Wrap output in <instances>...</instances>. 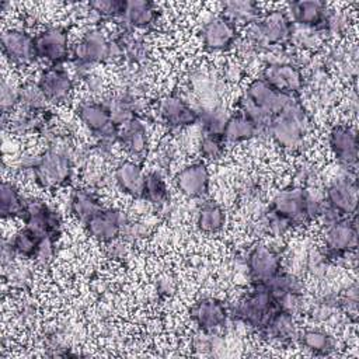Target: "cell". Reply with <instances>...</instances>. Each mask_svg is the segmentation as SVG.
Here are the masks:
<instances>
[{
  "label": "cell",
  "instance_id": "obj_24",
  "mask_svg": "<svg viewBox=\"0 0 359 359\" xmlns=\"http://www.w3.org/2000/svg\"><path fill=\"white\" fill-rule=\"evenodd\" d=\"M118 142L123 147V150L135 158V161H143L147 149H149V137L147 129L140 118H135L121 126Z\"/></svg>",
  "mask_w": 359,
  "mask_h": 359
},
{
  "label": "cell",
  "instance_id": "obj_15",
  "mask_svg": "<svg viewBox=\"0 0 359 359\" xmlns=\"http://www.w3.org/2000/svg\"><path fill=\"white\" fill-rule=\"evenodd\" d=\"M22 222L25 227L42 237H52L55 240H59L60 237L62 216L42 201L28 199Z\"/></svg>",
  "mask_w": 359,
  "mask_h": 359
},
{
  "label": "cell",
  "instance_id": "obj_32",
  "mask_svg": "<svg viewBox=\"0 0 359 359\" xmlns=\"http://www.w3.org/2000/svg\"><path fill=\"white\" fill-rule=\"evenodd\" d=\"M222 15L230 20L237 28L240 25L248 27L261 17L259 6L251 0H233L223 4Z\"/></svg>",
  "mask_w": 359,
  "mask_h": 359
},
{
  "label": "cell",
  "instance_id": "obj_7",
  "mask_svg": "<svg viewBox=\"0 0 359 359\" xmlns=\"http://www.w3.org/2000/svg\"><path fill=\"white\" fill-rule=\"evenodd\" d=\"M324 231V251L321 252L325 261H337L353 252L358 247V224L356 216L341 217L327 226Z\"/></svg>",
  "mask_w": 359,
  "mask_h": 359
},
{
  "label": "cell",
  "instance_id": "obj_25",
  "mask_svg": "<svg viewBox=\"0 0 359 359\" xmlns=\"http://www.w3.org/2000/svg\"><path fill=\"white\" fill-rule=\"evenodd\" d=\"M114 180L123 194L136 199H142L146 172L143 171L139 161L122 160L115 167Z\"/></svg>",
  "mask_w": 359,
  "mask_h": 359
},
{
  "label": "cell",
  "instance_id": "obj_12",
  "mask_svg": "<svg viewBox=\"0 0 359 359\" xmlns=\"http://www.w3.org/2000/svg\"><path fill=\"white\" fill-rule=\"evenodd\" d=\"M247 273L252 285L266 283L282 272L280 252L266 244H255L245 257Z\"/></svg>",
  "mask_w": 359,
  "mask_h": 359
},
{
  "label": "cell",
  "instance_id": "obj_35",
  "mask_svg": "<svg viewBox=\"0 0 359 359\" xmlns=\"http://www.w3.org/2000/svg\"><path fill=\"white\" fill-rule=\"evenodd\" d=\"M48 98L42 93L41 87L38 83H24L20 86V93H18V107L31 112H42L46 111L48 108Z\"/></svg>",
  "mask_w": 359,
  "mask_h": 359
},
{
  "label": "cell",
  "instance_id": "obj_9",
  "mask_svg": "<svg viewBox=\"0 0 359 359\" xmlns=\"http://www.w3.org/2000/svg\"><path fill=\"white\" fill-rule=\"evenodd\" d=\"M358 192L356 171L346 170L327 185L323 195L324 203L341 217H352L358 210Z\"/></svg>",
  "mask_w": 359,
  "mask_h": 359
},
{
  "label": "cell",
  "instance_id": "obj_30",
  "mask_svg": "<svg viewBox=\"0 0 359 359\" xmlns=\"http://www.w3.org/2000/svg\"><path fill=\"white\" fill-rule=\"evenodd\" d=\"M296 341L306 351H309L317 356H330L337 349L334 337L320 328H309V330L299 332Z\"/></svg>",
  "mask_w": 359,
  "mask_h": 359
},
{
  "label": "cell",
  "instance_id": "obj_11",
  "mask_svg": "<svg viewBox=\"0 0 359 359\" xmlns=\"http://www.w3.org/2000/svg\"><path fill=\"white\" fill-rule=\"evenodd\" d=\"M261 79L289 95H300L304 87V74L300 65L287 59L271 60L264 67Z\"/></svg>",
  "mask_w": 359,
  "mask_h": 359
},
{
  "label": "cell",
  "instance_id": "obj_36",
  "mask_svg": "<svg viewBox=\"0 0 359 359\" xmlns=\"http://www.w3.org/2000/svg\"><path fill=\"white\" fill-rule=\"evenodd\" d=\"M88 13L93 14L97 20H119L125 1L123 0H97V1H90L87 4Z\"/></svg>",
  "mask_w": 359,
  "mask_h": 359
},
{
  "label": "cell",
  "instance_id": "obj_14",
  "mask_svg": "<svg viewBox=\"0 0 359 359\" xmlns=\"http://www.w3.org/2000/svg\"><path fill=\"white\" fill-rule=\"evenodd\" d=\"M129 222L128 216L115 208H102L84 224L86 231L98 243L109 244L122 236L123 227Z\"/></svg>",
  "mask_w": 359,
  "mask_h": 359
},
{
  "label": "cell",
  "instance_id": "obj_2",
  "mask_svg": "<svg viewBox=\"0 0 359 359\" xmlns=\"http://www.w3.org/2000/svg\"><path fill=\"white\" fill-rule=\"evenodd\" d=\"M29 171L34 182L42 189H57L72 182L74 165L67 147L53 143L39 156L29 158L22 164Z\"/></svg>",
  "mask_w": 359,
  "mask_h": 359
},
{
  "label": "cell",
  "instance_id": "obj_3",
  "mask_svg": "<svg viewBox=\"0 0 359 359\" xmlns=\"http://www.w3.org/2000/svg\"><path fill=\"white\" fill-rule=\"evenodd\" d=\"M309 130L310 116L300 97H293L266 126V135L276 146L287 151L300 150L306 143Z\"/></svg>",
  "mask_w": 359,
  "mask_h": 359
},
{
  "label": "cell",
  "instance_id": "obj_31",
  "mask_svg": "<svg viewBox=\"0 0 359 359\" xmlns=\"http://www.w3.org/2000/svg\"><path fill=\"white\" fill-rule=\"evenodd\" d=\"M28 199L11 181H3L0 187V213L3 219H22Z\"/></svg>",
  "mask_w": 359,
  "mask_h": 359
},
{
  "label": "cell",
  "instance_id": "obj_37",
  "mask_svg": "<svg viewBox=\"0 0 359 359\" xmlns=\"http://www.w3.org/2000/svg\"><path fill=\"white\" fill-rule=\"evenodd\" d=\"M226 142L222 133H208L202 132L199 142V153L206 160H217L224 154Z\"/></svg>",
  "mask_w": 359,
  "mask_h": 359
},
{
  "label": "cell",
  "instance_id": "obj_16",
  "mask_svg": "<svg viewBox=\"0 0 359 359\" xmlns=\"http://www.w3.org/2000/svg\"><path fill=\"white\" fill-rule=\"evenodd\" d=\"M328 144L342 168L356 171L359 140L353 126L348 123L334 125L328 135Z\"/></svg>",
  "mask_w": 359,
  "mask_h": 359
},
{
  "label": "cell",
  "instance_id": "obj_19",
  "mask_svg": "<svg viewBox=\"0 0 359 359\" xmlns=\"http://www.w3.org/2000/svg\"><path fill=\"white\" fill-rule=\"evenodd\" d=\"M191 320L203 334H213L226 325L230 313L224 303L216 297H202L189 310Z\"/></svg>",
  "mask_w": 359,
  "mask_h": 359
},
{
  "label": "cell",
  "instance_id": "obj_22",
  "mask_svg": "<svg viewBox=\"0 0 359 359\" xmlns=\"http://www.w3.org/2000/svg\"><path fill=\"white\" fill-rule=\"evenodd\" d=\"M160 11L156 3L149 0H129L125 1L123 13L119 18L123 28L128 29H147L158 20Z\"/></svg>",
  "mask_w": 359,
  "mask_h": 359
},
{
  "label": "cell",
  "instance_id": "obj_39",
  "mask_svg": "<svg viewBox=\"0 0 359 359\" xmlns=\"http://www.w3.org/2000/svg\"><path fill=\"white\" fill-rule=\"evenodd\" d=\"M147 227L146 224L143 223H139V222H128L126 226L123 227V231H122V237H125L126 240L129 241H135V240H139V238H143L147 236Z\"/></svg>",
  "mask_w": 359,
  "mask_h": 359
},
{
  "label": "cell",
  "instance_id": "obj_5",
  "mask_svg": "<svg viewBox=\"0 0 359 359\" xmlns=\"http://www.w3.org/2000/svg\"><path fill=\"white\" fill-rule=\"evenodd\" d=\"M282 309L265 283L252 285V289L238 300L230 316L243 324L259 331L268 318Z\"/></svg>",
  "mask_w": 359,
  "mask_h": 359
},
{
  "label": "cell",
  "instance_id": "obj_33",
  "mask_svg": "<svg viewBox=\"0 0 359 359\" xmlns=\"http://www.w3.org/2000/svg\"><path fill=\"white\" fill-rule=\"evenodd\" d=\"M142 199L156 206H163L168 202L170 199L168 187L165 184V180L158 171L146 172Z\"/></svg>",
  "mask_w": 359,
  "mask_h": 359
},
{
  "label": "cell",
  "instance_id": "obj_18",
  "mask_svg": "<svg viewBox=\"0 0 359 359\" xmlns=\"http://www.w3.org/2000/svg\"><path fill=\"white\" fill-rule=\"evenodd\" d=\"M237 39L238 28L222 14L210 18L201 28V41L208 52L229 50Z\"/></svg>",
  "mask_w": 359,
  "mask_h": 359
},
{
  "label": "cell",
  "instance_id": "obj_29",
  "mask_svg": "<svg viewBox=\"0 0 359 359\" xmlns=\"http://www.w3.org/2000/svg\"><path fill=\"white\" fill-rule=\"evenodd\" d=\"M226 224V212L216 201H205L196 212V227L203 234H217Z\"/></svg>",
  "mask_w": 359,
  "mask_h": 359
},
{
  "label": "cell",
  "instance_id": "obj_1",
  "mask_svg": "<svg viewBox=\"0 0 359 359\" xmlns=\"http://www.w3.org/2000/svg\"><path fill=\"white\" fill-rule=\"evenodd\" d=\"M293 97L300 95L280 93L259 77L247 86V90L237 101V108L238 112L252 119L261 128L262 133L266 135V126L271 119L279 114Z\"/></svg>",
  "mask_w": 359,
  "mask_h": 359
},
{
  "label": "cell",
  "instance_id": "obj_21",
  "mask_svg": "<svg viewBox=\"0 0 359 359\" xmlns=\"http://www.w3.org/2000/svg\"><path fill=\"white\" fill-rule=\"evenodd\" d=\"M177 189L187 198L199 199L205 198L209 192L210 174L203 161H195L182 167L175 178Z\"/></svg>",
  "mask_w": 359,
  "mask_h": 359
},
{
  "label": "cell",
  "instance_id": "obj_13",
  "mask_svg": "<svg viewBox=\"0 0 359 359\" xmlns=\"http://www.w3.org/2000/svg\"><path fill=\"white\" fill-rule=\"evenodd\" d=\"M158 121L171 129H184L199 122V112L177 93L164 94L157 101Z\"/></svg>",
  "mask_w": 359,
  "mask_h": 359
},
{
  "label": "cell",
  "instance_id": "obj_4",
  "mask_svg": "<svg viewBox=\"0 0 359 359\" xmlns=\"http://www.w3.org/2000/svg\"><path fill=\"white\" fill-rule=\"evenodd\" d=\"M293 22L283 10H271L247 27L245 41L255 53L289 43Z\"/></svg>",
  "mask_w": 359,
  "mask_h": 359
},
{
  "label": "cell",
  "instance_id": "obj_26",
  "mask_svg": "<svg viewBox=\"0 0 359 359\" xmlns=\"http://www.w3.org/2000/svg\"><path fill=\"white\" fill-rule=\"evenodd\" d=\"M258 332L266 339L283 344L296 341L299 335L294 314L283 309L276 310Z\"/></svg>",
  "mask_w": 359,
  "mask_h": 359
},
{
  "label": "cell",
  "instance_id": "obj_8",
  "mask_svg": "<svg viewBox=\"0 0 359 359\" xmlns=\"http://www.w3.org/2000/svg\"><path fill=\"white\" fill-rule=\"evenodd\" d=\"M112 41L97 28L83 34L70 50L74 66L81 70H88L94 65L104 62H112Z\"/></svg>",
  "mask_w": 359,
  "mask_h": 359
},
{
  "label": "cell",
  "instance_id": "obj_10",
  "mask_svg": "<svg viewBox=\"0 0 359 359\" xmlns=\"http://www.w3.org/2000/svg\"><path fill=\"white\" fill-rule=\"evenodd\" d=\"M36 57L49 66L63 65L70 56L69 31L63 25H49L34 35Z\"/></svg>",
  "mask_w": 359,
  "mask_h": 359
},
{
  "label": "cell",
  "instance_id": "obj_34",
  "mask_svg": "<svg viewBox=\"0 0 359 359\" xmlns=\"http://www.w3.org/2000/svg\"><path fill=\"white\" fill-rule=\"evenodd\" d=\"M46 237H42L32 231L28 227H22L18 233L14 234V237L10 240V244L15 252V255H20L25 259H35L36 252L39 250V245L42 240Z\"/></svg>",
  "mask_w": 359,
  "mask_h": 359
},
{
  "label": "cell",
  "instance_id": "obj_6",
  "mask_svg": "<svg viewBox=\"0 0 359 359\" xmlns=\"http://www.w3.org/2000/svg\"><path fill=\"white\" fill-rule=\"evenodd\" d=\"M79 119L98 139V146L108 147L118 142L121 128L114 122L102 101H83L76 108Z\"/></svg>",
  "mask_w": 359,
  "mask_h": 359
},
{
  "label": "cell",
  "instance_id": "obj_20",
  "mask_svg": "<svg viewBox=\"0 0 359 359\" xmlns=\"http://www.w3.org/2000/svg\"><path fill=\"white\" fill-rule=\"evenodd\" d=\"M36 83L48 101L52 104L67 102L74 91L73 79L63 67V65L48 66L46 69H43Z\"/></svg>",
  "mask_w": 359,
  "mask_h": 359
},
{
  "label": "cell",
  "instance_id": "obj_23",
  "mask_svg": "<svg viewBox=\"0 0 359 359\" xmlns=\"http://www.w3.org/2000/svg\"><path fill=\"white\" fill-rule=\"evenodd\" d=\"M290 20L294 25L314 28L323 32L324 24L328 17V7L324 1L320 0H307V1H293L289 4ZM324 35V32H323Z\"/></svg>",
  "mask_w": 359,
  "mask_h": 359
},
{
  "label": "cell",
  "instance_id": "obj_38",
  "mask_svg": "<svg viewBox=\"0 0 359 359\" xmlns=\"http://www.w3.org/2000/svg\"><path fill=\"white\" fill-rule=\"evenodd\" d=\"M18 93L20 87L8 81L7 79L1 80L0 87V104H1V112L3 116H7L11 114L15 105H18Z\"/></svg>",
  "mask_w": 359,
  "mask_h": 359
},
{
  "label": "cell",
  "instance_id": "obj_27",
  "mask_svg": "<svg viewBox=\"0 0 359 359\" xmlns=\"http://www.w3.org/2000/svg\"><path fill=\"white\" fill-rule=\"evenodd\" d=\"M259 135H264L261 128L252 119L238 111L227 116L222 130V136L227 144L247 142Z\"/></svg>",
  "mask_w": 359,
  "mask_h": 359
},
{
  "label": "cell",
  "instance_id": "obj_17",
  "mask_svg": "<svg viewBox=\"0 0 359 359\" xmlns=\"http://www.w3.org/2000/svg\"><path fill=\"white\" fill-rule=\"evenodd\" d=\"M3 56L15 66H28L36 57L34 35L21 28H10L3 32L0 39Z\"/></svg>",
  "mask_w": 359,
  "mask_h": 359
},
{
  "label": "cell",
  "instance_id": "obj_28",
  "mask_svg": "<svg viewBox=\"0 0 359 359\" xmlns=\"http://www.w3.org/2000/svg\"><path fill=\"white\" fill-rule=\"evenodd\" d=\"M104 206L100 198L88 189L74 188L70 192V196H69L70 213L81 223H86L91 216H94Z\"/></svg>",
  "mask_w": 359,
  "mask_h": 359
}]
</instances>
